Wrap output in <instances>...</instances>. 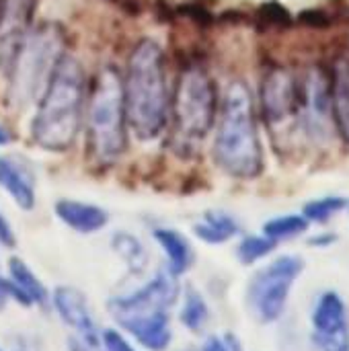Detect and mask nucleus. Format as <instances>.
<instances>
[{"label":"nucleus","mask_w":349,"mask_h":351,"mask_svg":"<svg viewBox=\"0 0 349 351\" xmlns=\"http://www.w3.org/2000/svg\"><path fill=\"white\" fill-rule=\"evenodd\" d=\"M8 278L16 288V302L21 306H51V294L47 292L45 284L35 276V271L19 257L8 259Z\"/></svg>","instance_id":"17"},{"label":"nucleus","mask_w":349,"mask_h":351,"mask_svg":"<svg viewBox=\"0 0 349 351\" xmlns=\"http://www.w3.org/2000/svg\"><path fill=\"white\" fill-rule=\"evenodd\" d=\"M0 189L25 212L37 202V183L33 169L19 156L0 154Z\"/></svg>","instance_id":"14"},{"label":"nucleus","mask_w":349,"mask_h":351,"mask_svg":"<svg viewBox=\"0 0 349 351\" xmlns=\"http://www.w3.org/2000/svg\"><path fill=\"white\" fill-rule=\"evenodd\" d=\"M179 321L191 333H202L210 323L208 300L193 286H187L183 290V302H181V311H179Z\"/></svg>","instance_id":"21"},{"label":"nucleus","mask_w":349,"mask_h":351,"mask_svg":"<svg viewBox=\"0 0 349 351\" xmlns=\"http://www.w3.org/2000/svg\"><path fill=\"white\" fill-rule=\"evenodd\" d=\"M68 351H103V350H99V348H91V346H86L84 341H80L78 337H70V339H68Z\"/></svg>","instance_id":"31"},{"label":"nucleus","mask_w":349,"mask_h":351,"mask_svg":"<svg viewBox=\"0 0 349 351\" xmlns=\"http://www.w3.org/2000/svg\"><path fill=\"white\" fill-rule=\"evenodd\" d=\"M136 343L148 351H167L173 343L171 311H160L146 317H136L117 323Z\"/></svg>","instance_id":"15"},{"label":"nucleus","mask_w":349,"mask_h":351,"mask_svg":"<svg viewBox=\"0 0 349 351\" xmlns=\"http://www.w3.org/2000/svg\"><path fill=\"white\" fill-rule=\"evenodd\" d=\"M311 222L304 218V214H286V216H276L263 224V234L269 237L276 243L282 241H292L302 237L309 230Z\"/></svg>","instance_id":"23"},{"label":"nucleus","mask_w":349,"mask_h":351,"mask_svg":"<svg viewBox=\"0 0 349 351\" xmlns=\"http://www.w3.org/2000/svg\"><path fill=\"white\" fill-rule=\"evenodd\" d=\"M311 339L317 351H349V313L344 298L327 290L311 313Z\"/></svg>","instance_id":"11"},{"label":"nucleus","mask_w":349,"mask_h":351,"mask_svg":"<svg viewBox=\"0 0 349 351\" xmlns=\"http://www.w3.org/2000/svg\"><path fill=\"white\" fill-rule=\"evenodd\" d=\"M10 140H12V136H10V132L0 123V146H6V144H10Z\"/></svg>","instance_id":"32"},{"label":"nucleus","mask_w":349,"mask_h":351,"mask_svg":"<svg viewBox=\"0 0 349 351\" xmlns=\"http://www.w3.org/2000/svg\"><path fill=\"white\" fill-rule=\"evenodd\" d=\"M300 80L284 66H269L261 80V113L272 130L298 123Z\"/></svg>","instance_id":"10"},{"label":"nucleus","mask_w":349,"mask_h":351,"mask_svg":"<svg viewBox=\"0 0 349 351\" xmlns=\"http://www.w3.org/2000/svg\"><path fill=\"white\" fill-rule=\"evenodd\" d=\"M111 249L121 257V261L128 265V269L132 274L144 271V267L148 263V255H146L142 241L136 234L125 232V230H117L111 237Z\"/></svg>","instance_id":"22"},{"label":"nucleus","mask_w":349,"mask_h":351,"mask_svg":"<svg viewBox=\"0 0 349 351\" xmlns=\"http://www.w3.org/2000/svg\"><path fill=\"white\" fill-rule=\"evenodd\" d=\"M66 53V33L58 23L33 27L8 62V105L14 111L37 107Z\"/></svg>","instance_id":"4"},{"label":"nucleus","mask_w":349,"mask_h":351,"mask_svg":"<svg viewBox=\"0 0 349 351\" xmlns=\"http://www.w3.org/2000/svg\"><path fill=\"white\" fill-rule=\"evenodd\" d=\"M152 237H154L156 245L160 247V251L165 253L167 269L173 276L181 278V276H185L193 267L195 251H193V247H191V243L187 241L185 234H181L175 228L160 226V228H154Z\"/></svg>","instance_id":"18"},{"label":"nucleus","mask_w":349,"mask_h":351,"mask_svg":"<svg viewBox=\"0 0 349 351\" xmlns=\"http://www.w3.org/2000/svg\"><path fill=\"white\" fill-rule=\"evenodd\" d=\"M123 90L130 130L140 140L158 138L171 115V99L165 53L154 39H142L130 51Z\"/></svg>","instance_id":"3"},{"label":"nucleus","mask_w":349,"mask_h":351,"mask_svg":"<svg viewBox=\"0 0 349 351\" xmlns=\"http://www.w3.org/2000/svg\"><path fill=\"white\" fill-rule=\"evenodd\" d=\"M84 128L88 150L101 165H113L128 148V107L123 74L107 64L103 66L88 90Z\"/></svg>","instance_id":"5"},{"label":"nucleus","mask_w":349,"mask_h":351,"mask_svg":"<svg viewBox=\"0 0 349 351\" xmlns=\"http://www.w3.org/2000/svg\"><path fill=\"white\" fill-rule=\"evenodd\" d=\"M335 243V234H319V237H313L309 241L311 247H329Z\"/></svg>","instance_id":"30"},{"label":"nucleus","mask_w":349,"mask_h":351,"mask_svg":"<svg viewBox=\"0 0 349 351\" xmlns=\"http://www.w3.org/2000/svg\"><path fill=\"white\" fill-rule=\"evenodd\" d=\"M35 0H2L0 4V66H8L16 47L29 35Z\"/></svg>","instance_id":"13"},{"label":"nucleus","mask_w":349,"mask_h":351,"mask_svg":"<svg viewBox=\"0 0 349 351\" xmlns=\"http://www.w3.org/2000/svg\"><path fill=\"white\" fill-rule=\"evenodd\" d=\"M349 206V202L341 195H325L319 199H313L304 206L302 214L311 224H325L331 218H335L339 212H344Z\"/></svg>","instance_id":"25"},{"label":"nucleus","mask_w":349,"mask_h":351,"mask_svg":"<svg viewBox=\"0 0 349 351\" xmlns=\"http://www.w3.org/2000/svg\"><path fill=\"white\" fill-rule=\"evenodd\" d=\"M53 212L62 224L80 234H95L109 224V214L105 208L80 199H58Z\"/></svg>","instance_id":"16"},{"label":"nucleus","mask_w":349,"mask_h":351,"mask_svg":"<svg viewBox=\"0 0 349 351\" xmlns=\"http://www.w3.org/2000/svg\"><path fill=\"white\" fill-rule=\"evenodd\" d=\"M183 296L179 278L173 276L167 267L154 271V276L140 288L119 294L107 302V311L115 319V323L136 319V317H146L154 315L160 311H171L179 298Z\"/></svg>","instance_id":"8"},{"label":"nucleus","mask_w":349,"mask_h":351,"mask_svg":"<svg viewBox=\"0 0 349 351\" xmlns=\"http://www.w3.org/2000/svg\"><path fill=\"white\" fill-rule=\"evenodd\" d=\"M333 121V99H331V76L311 66L300 78V111L298 123L311 140L323 142L329 138Z\"/></svg>","instance_id":"9"},{"label":"nucleus","mask_w":349,"mask_h":351,"mask_svg":"<svg viewBox=\"0 0 349 351\" xmlns=\"http://www.w3.org/2000/svg\"><path fill=\"white\" fill-rule=\"evenodd\" d=\"M88 86L78 58L66 53L31 121V140L47 152H66L74 146L84 123Z\"/></svg>","instance_id":"1"},{"label":"nucleus","mask_w":349,"mask_h":351,"mask_svg":"<svg viewBox=\"0 0 349 351\" xmlns=\"http://www.w3.org/2000/svg\"><path fill=\"white\" fill-rule=\"evenodd\" d=\"M51 306L58 317L74 331V337L84 341L91 348L101 350V329L91 313L86 296L72 286H58L51 292Z\"/></svg>","instance_id":"12"},{"label":"nucleus","mask_w":349,"mask_h":351,"mask_svg":"<svg viewBox=\"0 0 349 351\" xmlns=\"http://www.w3.org/2000/svg\"><path fill=\"white\" fill-rule=\"evenodd\" d=\"M214 158L224 173L237 179H255L263 171L255 101L251 88L241 78L230 80L220 99Z\"/></svg>","instance_id":"2"},{"label":"nucleus","mask_w":349,"mask_h":351,"mask_svg":"<svg viewBox=\"0 0 349 351\" xmlns=\"http://www.w3.org/2000/svg\"><path fill=\"white\" fill-rule=\"evenodd\" d=\"M195 237L206 245H224L241 232L239 220L222 210H210L193 226Z\"/></svg>","instance_id":"19"},{"label":"nucleus","mask_w":349,"mask_h":351,"mask_svg":"<svg viewBox=\"0 0 349 351\" xmlns=\"http://www.w3.org/2000/svg\"><path fill=\"white\" fill-rule=\"evenodd\" d=\"M14 232H12V228H10V224H8V220L2 216V212H0V245L2 247H14Z\"/></svg>","instance_id":"28"},{"label":"nucleus","mask_w":349,"mask_h":351,"mask_svg":"<svg viewBox=\"0 0 349 351\" xmlns=\"http://www.w3.org/2000/svg\"><path fill=\"white\" fill-rule=\"evenodd\" d=\"M278 243L272 241L265 234H247L241 239L237 247V257L243 265H255L263 259H267L276 251Z\"/></svg>","instance_id":"24"},{"label":"nucleus","mask_w":349,"mask_h":351,"mask_svg":"<svg viewBox=\"0 0 349 351\" xmlns=\"http://www.w3.org/2000/svg\"><path fill=\"white\" fill-rule=\"evenodd\" d=\"M0 4H2V0H0Z\"/></svg>","instance_id":"34"},{"label":"nucleus","mask_w":349,"mask_h":351,"mask_svg":"<svg viewBox=\"0 0 349 351\" xmlns=\"http://www.w3.org/2000/svg\"><path fill=\"white\" fill-rule=\"evenodd\" d=\"M0 351H4V350H2V348H0Z\"/></svg>","instance_id":"33"},{"label":"nucleus","mask_w":349,"mask_h":351,"mask_svg":"<svg viewBox=\"0 0 349 351\" xmlns=\"http://www.w3.org/2000/svg\"><path fill=\"white\" fill-rule=\"evenodd\" d=\"M333 121L344 142L349 144V60H339L331 72Z\"/></svg>","instance_id":"20"},{"label":"nucleus","mask_w":349,"mask_h":351,"mask_svg":"<svg viewBox=\"0 0 349 351\" xmlns=\"http://www.w3.org/2000/svg\"><path fill=\"white\" fill-rule=\"evenodd\" d=\"M101 350L103 351H138L130 339L117 329H103L101 333Z\"/></svg>","instance_id":"26"},{"label":"nucleus","mask_w":349,"mask_h":351,"mask_svg":"<svg viewBox=\"0 0 349 351\" xmlns=\"http://www.w3.org/2000/svg\"><path fill=\"white\" fill-rule=\"evenodd\" d=\"M8 300H14L16 302V288L10 282V278H2L0 276V313L6 308Z\"/></svg>","instance_id":"27"},{"label":"nucleus","mask_w":349,"mask_h":351,"mask_svg":"<svg viewBox=\"0 0 349 351\" xmlns=\"http://www.w3.org/2000/svg\"><path fill=\"white\" fill-rule=\"evenodd\" d=\"M302 271L304 259L298 255H280L257 269L245 290V302L251 315L263 325L280 321L286 313L292 286Z\"/></svg>","instance_id":"7"},{"label":"nucleus","mask_w":349,"mask_h":351,"mask_svg":"<svg viewBox=\"0 0 349 351\" xmlns=\"http://www.w3.org/2000/svg\"><path fill=\"white\" fill-rule=\"evenodd\" d=\"M218 109V90L206 68L197 64L183 68L171 101L175 146L185 150L200 144L214 128Z\"/></svg>","instance_id":"6"},{"label":"nucleus","mask_w":349,"mask_h":351,"mask_svg":"<svg viewBox=\"0 0 349 351\" xmlns=\"http://www.w3.org/2000/svg\"><path fill=\"white\" fill-rule=\"evenodd\" d=\"M202 351H230V348H228V343L224 341V337L212 335V337H208V339L204 341Z\"/></svg>","instance_id":"29"}]
</instances>
